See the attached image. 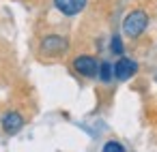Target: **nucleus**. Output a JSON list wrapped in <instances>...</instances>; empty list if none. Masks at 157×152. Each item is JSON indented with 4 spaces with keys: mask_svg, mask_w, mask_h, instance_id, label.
Returning <instances> with one entry per match:
<instances>
[{
    "mask_svg": "<svg viewBox=\"0 0 157 152\" xmlns=\"http://www.w3.org/2000/svg\"><path fill=\"white\" fill-rule=\"evenodd\" d=\"M69 52V39L63 34H45L39 43V56L41 58H63Z\"/></svg>",
    "mask_w": 157,
    "mask_h": 152,
    "instance_id": "f257e3e1",
    "label": "nucleus"
},
{
    "mask_svg": "<svg viewBox=\"0 0 157 152\" xmlns=\"http://www.w3.org/2000/svg\"><path fill=\"white\" fill-rule=\"evenodd\" d=\"M146 26H148V15H146V11H142V9L129 11V13L125 15V20H123V32H125V37H129V39H138V37L146 30Z\"/></svg>",
    "mask_w": 157,
    "mask_h": 152,
    "instance_id": "f03ea898",
    "label": "nucleus"
},
{
    "mask_svg": "<svg viewBox=\"0 0 157 152\" xmlns=\"http://www.w3.org/2000/svg\"><path fill=\"white\" fill-rule=\"evenodd\" d=\"M71 69L80 75V77H97V71H99V60L90 54H80L71 60Z\"/></svg>",
    "mask_w": 157,
    "mask_h": 152,
    "instance_id": "7ed1b4c3",
    "label": "nucleus"
},
{
    "mask_svg": "<svg viewBox=\"0 0 157 152\" xmlns=\"http://www.w3.org/2000/svg\"><path fill=\"white\" fill-rule=\"evenodd\" d=\"M26 124V116L20 111V109H7L2 114V118H0V126H2V131L7 135H15L24 128Z\"/></svg>",
    "mask_w": 157,
    "mask_h": 152,
    "instance_id": "20e7f679",
    "label": "nucleus"
},
{
    "mask_svg": "<svg viewBox=\"0 0 157 152\" xmlns=\"http://www.w3.org/2000/svg\"><path fill=\"white\" fill-rule=\"evenodd\" d=\"M136 73H138V62H136V60H131V58H127V56H121V58L114 62V77H116L118 81H127V79H131Z\"/></svg>",
    "mask_w": 157,
    "mask_h": 152,
    "instance_id": "39448f33",
    "label": "nucleus"
},
{
    "mask_svg": "<svg viewBox=\"0 0 157 152\" xmlns=\"http://www.w3.org/2000/svg\"><path fill=\"white\" fill-rule=\"evenodd\" d=\"M86 2L88 0H54V7H56L58 13H63L67 17H73V15H80L86 9Z\"/></svg>",
    "mask_w": 157,
    "mask_h": 152,
    "instance_id": "423d86ee",
    "label": "nucleus"
},
{
    "mask_svg": "<svg viewBox=\"0 0 157 152\" xmlns=\"http://www.w3.org/2000/svg\"><path fill=\"white\" fill-rule=\"evenodd\" d=\"M97 77H99V81H103V84H110V81L114 79V64H112L110 60H101V62H99Z\"/></svg>",
    "mask_w": 157,
    "mask_h": 152,
    "instance_id": "0eeeda50",
    "label": "nucleus"
},
{
    "mask_svg": "<svg viewBox=\"0 0 157 152\" xmlns=\"http://www.w3.org/2000/svg\"><path fill=\"white\" fill-rule=\"evenodd\" d=\"M101 152H125V146H123L121 141H116V139H110V141L103 143Z\"/></svg>",
    "mask_w": 157,
    "mask_h": 152,
    "instance_id": "6e6552de",
    "label": "nucleus"
},
{
    "mask_svg": "<svg viewBox=\"0 0 157 152\" xmlns=\"http://www.w3.org/2000/svg\"><path fill=\"white\" fill-rule=\"evenodd\" d=\"M110 49H112V54L123 56V41H121V37H118V34H114V37H112V45H110Z\"/></svg>",
    "mask_w": 157,
    "mask_h": 152,
    "instance_id": "1a4fd4ad",
    "label": "nucleus"
}]
</instances>
